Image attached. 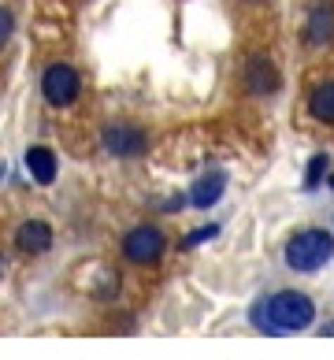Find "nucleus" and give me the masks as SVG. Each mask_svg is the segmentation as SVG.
Wrapping results in <instances>:
<instances>
[{
    "label": "nucleus",
    "mask_w": 334,
    "mask_h": 360,
    "mask_svg": "<svg viewBox=\"0 0 334 360\" xmlns=\"http://www.w3.org/2000/svg\"><path fill=\"white\" fill-rule=\"evenodd\" d=\"M309 112L319 123H334V78H323V82L309 93Z\"/></svg>",
    "instance_id": "10"
},
{
    "label": "nucleus",
    "mask_w": 334,
    "mask_h": 360,
    "mask_svg": "<svg viewBox=\"0 0 334 360\" xmlns=\"http://www.w3.org/2000/svg\"><path fill=\"white\" fill-rule=\"evenodd\" d=\"M242 78H245V89H249V93H257V97H267V93H275V89H278V68L264 56V52H257V56H249V60H245Z\"/></svg>",
    "instance_id": "6"
},
{
    "label": "nucleus",
    "mask_w": 334,
    "mask_h": 360,
    "mask_svg": "<svg viewBox=\"0 0 334 360\" xmlns=\"http://www.w3.org/2000/svg\"><path fill=\"white\" fill-rule=\"evenodd\" d=\"M219 234V226L216 223H208V226H197V231L186 238V245H197V242H208V238H216Z\"/></svg>",
    "instance_id": "14"
},
{
    "label": "nucleus",
    "mask_w": 334,
    "mask_h": 360,
    "mask_svg": "<svg viewBox=\"0 0 334 360\" xmlns=\"http://www.w3.org/2000/svg\"><path fill=\"white\" fill-rule=\"evenodd\" d=\"M283 260H286L290 271H301V275L327 268L334 260V234L323 231V226H304V231H297L286 242Z\"/></svg>",
    "instance_id": "2"
},
{
    "label": "nucleus",
    "mask_w": 334,
    "mask_h": 360,
    "mask_svg": "<svg viewBox=\"0 0 334 360\" xmlns=\"http://www.w3.org/2000/svg\"><path fill=\"white\" fill-rule=\"evenodd\" d=\"M327 171H330V156L327 153H316L309 160V171H304V190H316V186L327 179Z\"/></svg>",
    "instance_id": "12"
},
{
    "label": "nucleus",
    "mask_w": 334,
    "mask_h": 360,
    "mask_svg": "<svg viewBox=\"0 0 334 360\" xmlns=\"http://www.w3.org/2000/svg\"><path fill=\"white\" fill-rule=\"evenodd\" d=\"M104 149H108L112 156H141L145 149H149V134H145L141 127H134V123H112V127H104Z\"/></svg>",
    "instance_id": "5"
},
{
    "label": "nucleus",
    "mask_w": 334,
    "mask_h": 360,
    "mask_svg": "<svg viewBox=\"0 0 334 360\" xmlns=\"http://www.w3.org/2000/svg\"><path fill=\"white\" fill-rule=\"evenodd\" d=\"M252 4H257V0H252Z\"/></svg>",
    "instance_id": "17"
},
{
    "label": "nucleus",
    "mask_w": 334,
    "mask_h": 360,
    "mask_svg": "<svg viewBox=\"0 0 334 360\" xmlns=\"http://www.w3.org/2000/svg\"><path fill=\"white\" fill-rule=\"evenodd\" d=\"M249 319L260 335H293V330H309L316 323V301L301 290H278L271 297L257 301L249 309Z\"/></svg>",
    "instance_id": "1"
},
{
    "label": "nucleus",
    "mask_w": 334,
    "mask_h": 360,
    "mask_svg": "<svg viewBox=\"0 0 334 360\" xmlns=\"http://www.w3.org/2000/svg\"><path fill=\"white\" fill-rule=\"evenodd\" d=\"M164 231L160 226H149V223H141V226H134V231L123 238V257L130 264H138V268H149V264H156L160 257H164Z\"/></svg>",
    "instance_id": "3"
},
{
    "label": "nucleus",
    "mask_w": 334,
    "mask_h": 360,
    "mask_svg": "<svg viewBox=\"0 0 334 360\" xmlns=\"http://www.w3.org/2000/svg\"><path fill=\"white\" fill-rule=\"evenodd\" d=\"M78 71L67 68V63H49L45 75H41V93L52 108H67L75 97H78Z\"/></svg>",
    "instance_id": "4"
},
{
    "label": "nucleus",
    "mask_w": 334,
    "mask_h": 360,
    "mask_svg": "<svg viewBox=\"0 0 334 360\" xmlns=\"http://www.w3.org/2000/svg\"><path fill=\"white\" fill-rule=\"evenodd\" d=\"M0 275H4V257H0Z\"/></svg>",
    "instance_id": "16"
},
{
    "label": "nucleus",
    "mask_w": 334,
    "mask_h": 360,
    "mask_svg": "<svg viewBox=\"0 0 334 360\" xmlns=\"http://www.w3.org/2000/svg\"><path fill=\"white\" fill-rule=\"evenodd\" d=\"M304 37H309V45H327L334 37V15H330V11H316L312 22H309V30H304Z\"/></svg>",
    "instance_id": "11"
},
{
    "label": "nucleus",
    "mask_w": 334,
    "mask_h": 360,
    "mask_svg": "<svg viewBox=\"0 0 334 360\" xmlns=\"http://www.w3.org/2000/svg\"><path fill=\"white\" fill-rule=\"evenodd\" d=\"M223 190H226V175L223 171H208L205 179H197L193 182V190H190V205L193 208H212L223 197Z\"/></svg>",
    "instance_id": "9"
},
{
    "label": "nucleus",
    "mask_w": 334,
    "mask_h": 360,
    "mask_svg": "<svg viewBox=\"0 0 334 360\" xmlns=\"http://www.w3.org/2000/svg\"><path fill=\"white\" fill-rule=\"evenodd\" d=\"M23 164H26V171H30L34 182H41V186L56 182L60 160H56V153H52V149H45V145H30V149H26V156H23Z\"/></svg>",
    "instance_id": "8"
},
{
    "label": "nucleus",
    "mask_w": 334,
    "mask_h": 360,
    "mask_svg": "<svg viewBox=\"0 0 334 360\" xmlns=\"http://www.w3.org/2000/svg\"><path fill=\"white\" fill-rule=\"evenodd\" d=\"M15 245L26 252V257H41V252L52 249V226L41 223V219H26V223H19Z\"/></svg>",
    "instance_id": "7"
},
{
    "label": "nucleus",
    "mask_w": 334,
    "mask_h": 360,
    "mask_svg": "<svg viewBox=\"0 0 334 360\" xmlns=\"http://www.w3.org/2000/svg\"><path fill=\"white\" fill-rule=\"evenodd\" d=\"M319 335H323V338H334V323H323V327H319Z\"/></svg>",
    "instance_id": "15"
},
{
    "label": "nucleus",
    "mask_w": 334,
    "mask_h": 360,
    "mask_svg": "<svg viewBox=\"0 0 334 360\" xmlns=\"http://www.w3.org/2000/svg\"><path fill=\"white\" fill-rule=\"evenodd\" d=\"M11 30H15V19H11V11H8V8H0V49L8 45Z\"/></svg>",
    "instance_id": "13"
}]
</instances>
